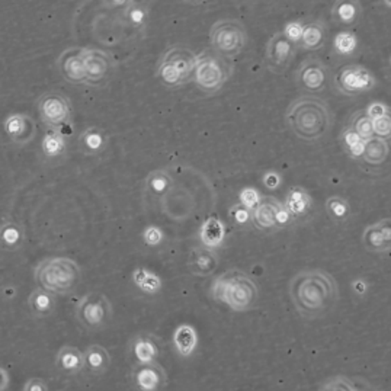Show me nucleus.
Here are the masks:
<instances>
[{"label": "nucleus", "mask_w": 391, "mask_h": 391, "mask_svg": "<svg viewBox=\"0 0 391 391\" xmlns=\"http://www.w3.org/2000/svg\"><path fill=\"white\" fill-rule=\"evenodd\" d=\"M338 284L322 269H306L294 275L289 282V297L297 311L306 318L326 314L338 301Z\"/></svg>", "instance_id": "1"}, {"label": "nucleus", "mask_w": 391, "mask_h": 391, "mask_svg": "<svg viewBox=\"0 0 391 391\" xmlns=\"http://www.w3.org/2000/svg\"><path fill=\"white\" fill-rule=\"evenodd\" d=\"M285 121L289 129L304 141L320 140L330 128V111L325 100L301 96L288 107Z\"/></svg>", "instance_id": "2"}, {"label": "nucleus", "mask_w": 391, "mask_h": 391, "mask_svg": "<svg viewBox=\"0 0 391 391\" xmlns=\"http://www.w3.org/2000/svg\"><path fill=\"white\" fill-rule=\"evenodd\" d=\"M212 297L224 302L231 310L248 311L256 304L259 289L248 273L231 269L214 281Z\"/></svg>", "instance_id": "3"}, {"label": "nucleus", "mask_w": 391, "mask_h": 391, "mask_svg": "<svg viewBox=\"0 0 391 391\" xmlns=\"http://www.w3.org/2000/svg\"><path fill=\"white\" fill-rule=\"evenodd\" d=\"M82 271L70 257H48L35 268V281L39 288L54 295H64L80 281Z\"/></svg>", "instance_id": "4"}, {"label": "nucleus", "mask_w": 391, "mask_h": 391, "mask_svg": "<svg viewBox=\"0 0 391 391\" xmlns=\"http://www.w3.org/2000/svg\"><path fill=\"white\" fill-rule=\"evenodd\" d=\"M195 60L197 55L192 50L185 46H173L158 62L156 76L166 88H181L194 76Z\"/></svg>", "instance_id": "5"}, {"label": "nucleus", "mask_w": 391, "mask_h": 391, "mask_svg": "<svg viewBox=\"0 0 391 391\" xmlns=\"http://www.w3.org/2000/svg\"><path fill=\"white\" fill-rule=\"evenodd\" d=\"M192 78L201 92L212 95L219 92L228 80L230 67L224 63L220 54L202 51L199 55H197Z\"/></svg>", "instance_id": "6"}, {"label": "nucleus", "mask_w": 391, "mask_h": 391, "mask_svg": "<svg viewBox=\"0 0 391 391\" xmlns=\"http://www.w3.org/2000/svg\"><path fill=\"white\" fill-rule=\"evenodd\" d=\"M210 39L217 54L233 59L243 51L248 41V33L240 21L223 19L212 25Z\"/></svg>", "instance_id": "7"}, {"label": "nucleus", "mask_w": 391, "mask_h": 391, "mask_svg": "<svg viewBox=\"0 0 391 391\" xmlns=\"http://www.w3.org/2000/svg\"><path fill=\"white\" fill-rule=\"evenodd\" d=\"M76 316L80 325L89 330L107 327L112 317V306L109 300L99 293L86 294L76 307Z\"/></svg>", "instance_id": "8"}, {"label": "nucleus", "mask_w": 391, "mask_h": 391, "mask_svg": "<svg viewBox=\"0 0 391 391\" xmlns=\"http://www.w3.org/2000/svg\"><path fill=\"white\" fill-rule=\"evenodd\" d=\"M38 112L44 124L59 129L62 133L63 128L70 122L71 117L69 99L59 92H48L42 95L38 100Z\"/></svg>", "instance_id": "9"}, {"label": "nucleus", "mask_w": 391, "mask_h": 391, "mask_svg": "<svg viewBox=\"0 0 391 391\" xmlns=\"http://www.w3.org/2000/svg\"><path fill=\"white\" fill-rule=\"evenodd\" d=\"M291 219V214L273 197H260L259 204L252 210V221L260 230L285 227Z\"/></svg>", "instance_id": "10"}, {"label": "nucleus", "mask_w": 391, "mask_h": 391, "mask_svg": "<svg viewBox=\"0 0 391 391\" xmlns=\"http://www.w3.org/2000/svg\"><path fill=\"white\" fill-rule=\"evenodd\" d=\"M335 84L345 95H358L372 89L375 79L368 69L359 64H347L336 73Z\"/></svg>", "instance_id": "11"}, {"label": "nucleus", "mask_w": 391, "mask_h": 391, "mask_svg": "<svg viewBox=\"0 0 391 391\" xmlns=\"http://www.w3.org/2000/svg\"><path fill=\"white\" fill-rule=\"evenodd\" d=\"M295 55V44L288 39L284 33H277L271 37L266 53H265V62L266 66L272 73L282 75L291 66Z\"/></svg>", "instance_id": "12"}, {"label": "nucleus", "mask_w": 391, "mask_h": 391, "mask_svg": "<svg viewBox=\"0 0 391 391\" xmlns=\"http://www.w3.org/2000/svg\"><path fill=\"white\" fill-rule=\"evenodd\" d=\"M326 67L317 59H307L302 62L297 71V83L302 91L317 93L326 88Z\"/></svg>", "instance_id": "13"}, {"label": "nucleus", "mask_w": 391, "mask_h": 391, "mask_svg": "<svg viewBox=\"0 0 391 391\" xmlns=\"http://www.w3.org/2000/svg\"><path fill=\"white\" fill-rule=\"evenodd\" d=\"M362 243L368 252L381 253L391 249V219H383L364 230Z\"/></svg>", "instance_id": "14"}, {"label": "nucleus", "mask_w": 391, "mask_h": 391, "mask_svg": "<svg viewBox=\"0 0 391 391\" xmlns=\"http://www.w3.org/2000/svg\"><path fill=\"white\" fill-rule=\"evenodd\" d=\"M82 59L86 71V83L102 82L111 70L109 55L100 50H82Z\"/></svg>", "instance_id": "15"}, {"label": "nucleus", "mask_w": 391, "mask_h": 391, "mask_svg": "<svg viewBox=\"0 0 391 391\" xmlns=\"http://www.w3.org/2000/svg\"><path fill=\"white\" fill-rule=\"evenodd\" d=\"M59 69L62 76L70 83H86V71L82 59V50L71 48L64 51L59 59Z\"/></svg>", "instance_id": "16"}, {"label": "nucleus", "mask_w": 391, "mask_h": 391, "mask_svg": "<svg viewBox=\"0 0 391 391\" xmlns=\"http://www.w3.org/2000/svg\"><path fill=\"white\" fill-rule=\"evenodd\" d=\"M166 374L161 365L140 364L134 371V383L143 391H156L166 385Z\"/></svg>", "instance_id": "17"}, {"label": "nucleus", "mask_w": 391, "mask_h": 391, "mask_svg": "<svg viewBox=\"0 0 391 391\" xmlns=\"http://www.w3.org/2000/svg\"><path fill=\"white\" fill-rule=\"evenodd\" d=\"M3 128L6 134L18 144H26L35 136L34 121L24 113H12L5 120Z\"/></svg>", "instance_id": "18"}, {"label": "nucleus", "mask_w": 391, "mask_h": 391, "mask_svg": "<svg viewBox=\"0 0 391 391\" xmlns=\"http://www.w3.org/2000/svg\"><path fill=\"white\" fill-rule=\"evenodd\" d=\"M220 259L210 248H195L190 255V269L198 277H208L219 268Z\"/></svg>", "instance_id": "19"}, {"label": "nucleus", "mask_w": 391, "mask_h": 391, "mask_svg": "<svg viewBox=\"0 0 391 391\" xmlns=\"http://www.w3.org/2000/svg\"><path fill=\"white\" fill-rule=\"evenodd\" d=\"M390 156L388 141L381 137H371L365 141L364 153L361 156V162L370 167L383 166Z\"/></svg>", "instance_id": "20"}, {"label": "nucleus", "mask_w": 391, "mask_h": 391, "mask_svg": "<svg viewBox=\"0 0 391 391\" xmlns=\"http://www.w3.org/2000/svg\"><path fill=\"white\" fill-rule=\"evenodd\" d=\"M55 365L67 375H76L84 370V354L76 346H63L55 356Z\"/></svg>", "instance_id": "21"}, {"label": "nucleus", "mask_w": 391, "mask_h": 391, "mask_svg": "<svg viewBox=\"0 0 391 391\" xmlns=\"http://www.w3.org/2000/svg\"><path fill=\"white\" fill-rule=\"evenodd\" d=\"M362 17V6L359 0H336L331 8V18L335 22L352 26Z\"/></svg>", "instance_id": "22"}, {"label": "nucleus", "mask_w": 391, "mask_h": 391, "mask_svg": "<svg viewBox=\"0 0 391 391\" xmlns=\"http://www.w3.org/2000/svg\"><path fill=\"white\" fill-rule=\"evenodd\" d=\"M84 354V368L93 375H102L111 367V355L107 347L100 345H91L86 347Z\"/></svg>", "instance_id": "23"}, {"label": "nucleus", "mask_w": 391, "mask_h": 391, "mask_svg": "<svg viewBox=\"0 0 391 391\" xmlns=\"http://www.w3.org/2000/svg\"><path fill=\"white\" fill-rule=\"evenodd\" d=\"M226 237V228L224 224L215 219V217H210L208 220L204 221V224L199 228V239L201 243L206 246V248L214 249L221 246Z\"/></svg>", "instance_id": "24"}, {"label": "nucleus", "mask_w": 391, "mask_h": 391, "mask_svg": "<svg viewBox=\"0 0 391 391\" xmlns=\"http://www.w3.org/2000/svg\"><path fill=\"white\" fill-rule=\"evenodd\" d=\"M133 352L138 364H153L161 355L157 340L150 335L137 336L133 343Z\"/></svg>", "instance_id": "25"}, {"label": "nucleus", "mask_w": 391, "mask_h": 391, "mask_svg": "<svg viewBox=\"0 0 391 391\" xmlns=\"http://www.w3.org/2000/svg\"><path fill=\"white\" fill-rule=\"evenodd\" d=\"M28 306L35 317H48L55 310V298L54 294L46 291V289L38 288L28 297Z\"/></svg>", "instance_id": "26"}, {"label": "nucleus", "mask_w": 391, "mask_h": 391, "mask_svg": "<svg viewBox=\"0 0 391 391\" xmlns=\"http://www.w3.org/2000/svg\"><path fill=\"white\" fill-rule=\"evenodd\" d=\"M311 197L306 190L300 186H294L287 194L285 210L291 214V217H301L311 210Z\"/></svg>", "instance_id": "27"}, {"label": "nucleus", "mask_w": 391, "mask_h": 391, "mask_svg": "<svg viewBox=\"0 0 391 391\" xmlns=\"http://www.w3.org/2000/svg\"><path fill=\"white\" fill-rule=\"evenodd\" d=\"M173 345H175L179 355L182 356L192 355L198 345L197 330L190 325H182L176 327L175 333H173Z\"/></svg>", "instance_id": "28"}, {"label": "nucleus", "mask_w": 391, "mask_h": 391, "mask_svg": "<svg viewBox=\"0 0 391 391\" xmlns=\"http://www.w3.org/2000/svg\"><path fill=\"white\" fill-rule=\"evenodd\" d=\"M326 42V28L320 22H310L302 26L300 44L306 50H320Z\"/></svg>", "instance_id": "29"}, {"label": "nucleus", "mask_w": 391, "mask_h": 391, "mask_svg": "<svg viewBox=\"0 0 391 391\" xmlns=\"http://www.w3.org/2000/svg\"><path fill=\"white\" fill-rule=\"evenodd\" d=\"M25 239L22 226L15 221H5L0 224V248L6 251L19 249Z\"/></svg>", "instance_id": "30"}, {"label": "nucleus", "mask_w": 391, "mask_h": 391, "mask_svg": "<svg viewBox=\"0 0 391 391\" xmlns=\"http://www.w3.org/2000/svg\"><path fill=\"white\" fill-rule=\"evenodd\" d=\"M107 143H108L107 134L98 127L86 128L80 136V147L84 153L89 154H98L100 152H104L107 147Z\"/></svg>", "instance_id": "31"}, {"label": "nucleus", "mask_w": 391, "mask_h": 391, "mask_svg": "<svg viewBox=\"0 0 391 391\" xmlns=\"http://www.w3.org/2000/svg\"><path fill=\"white\" fill-rule=\"evenodd\" d=\"M133 281L146 294H156L162 289V278L147 268H137L133 272Z\"/></svg>", "instance_id": "32"}, {"label": "nucleus", "mask_w": 391, "mask_h": 391, "mask_svg": "<svg viewBox=\"0 0 391 391\" xmlns=\"http://www.w3.org/2000/svg\"><path fill=\"white\" fill-rule=\"evenodd\" d=\"M41 149H42V153H44L47 157H59L64 154L67 149V144H66L63 133L59 131V129L48 127L44 137H42Z\"/></svg>", "instance_id": "33"}, {"label": "nucleus", "mask_w": 391, "mask_h": 391, "mask_svg": "<svg viewBox=\"0 0 391 391\" xmlns=\"http://www.w3.org/2000/svg\"><path fill=\"white\" fill-rule=\"evenodd\" d=\"M146 186L149 192H152L154 197H163L166 192H169L173 186V178L170 173L165 169H157L149 173L146 179Z\"/></svg>", "instance_id": "34"}, {"label": "nucleus", "mask_w": 391, "mask_h": 391, "mask_svg": "<svg viewBox=\"0 0 391 391\" xmlns=\"http://www.w3.org/2000/svg\"><path fill=\"white\" fill-rule=\"evenodd\" d=\"M340 144L343 150L354 158H361L365 149V140L355 133L352 127H346L340 134Z\"/></svg>", "instance_id": "35"}, {"label": "nucleus", "mask_w": 391, "mask_h": 391, "mask_svg": "<svg viewBox=\"0 0 391 391\" xmlns=\"http://www.w3.org/2000/svg\"><path fill=\"white\" fill-rule=\"evenodd\" d=\"M124 19L129 26L140 30L149 22V9L140 3H131L124 9Z\"/></svg>", "instance_id": "36"}, {"label": "nucleus", "mask_w": 391, "mask_h": 391, "mask_svg": "<svg viewBox=\"0 0 391 391\" xmlns=\"http://www.w3.org/2000/svg\"><path fill=\"white\" fill-rule=\"evenodd\" d=\"M326 210L327 214L335 221H345L347 217L351 215V206L345 198L342 197H330L326 201Z\"/></svg>", "instance_id": "37"}, {"label": "nucleus", "mask_w": 391, "mask_h": 391, "mask_svg": "<svg viewBox=\"0 0 391 391\" xmlns=\"http://www.w3.org/2000/svg\"><path fill=\"white\" fill-rule=\"evenodd\" d=\"M351 127L355 129V133L359 134V137L364 138L365 141L374 137V129H372V122L367 109L356 111L352 115L351 120Z\"/></svg>", "instance_id": "38"}, {"label": "nucleus", "mask_w": 391, "mask_h": 391, "mask_svg": "<svg viewBox=\"0 0 391 391\" xmlns=\"http://www.w3.org/2000/svg\"><path fill=\"white\" fill-rule=\"evenodd\" d=\"M374 134L381 138H391V108L387 107L384 112L371 118Z\"/></svg>", "instance_id": "39"}, {"label": "nucleus", "mask_w": 391, "mask_h": 391, "mask_svg": "<svg viewBox=\"0 0 391 391\" xmlns=\"http://www.w3.org/2000/svg\"><path fill=\"white\" fill-rule=\"evenodd\" d=\"M358 47V38L351 31H342L335 38V50L342 55L352 54Z\"/></svg>", "instance_id": "40"}, {"label": "nucleus", "mask_w": 391, "mask_h": 391, "mask_svg": "<svg viewBox=\"0 0 391 391\" xmlns=\"http://www.w3.org/2000/svg\"><path fill=\"white\" fill-rule=\"evenodd\" d=\"M361 387L355 385V381L347 379L345 375H338L333 376V379H329L327 381L323 383V385L320 387V390H327V391H335V390H343V391H356Z\"/></svg>", "instance_id": "41"}, {"label": "nucleus", "mask_w": 391, "mask_h": 391, "mask_svg": "<svg viewBox=\"0 0 391 391\" xmlns=\"http://www.w3.org/2000/svg\"><path fill=\"white\" fill-rule=\"evenodd\" d=\"M230 217L237 224H246L248 221H252V210H249L240 202V204H236L230 208Z\"/></svg>", "instance_id": "42"}, {"label": "nucleus", "mask_w": 391, "mask_h": 391, "mask_svg": "<svg viewBox=\"0 0 391 391\" xmlns=\"http://www.w3.org/2000/svg\"><path fill=\"white\" fill-rule=\"evenodd\" d=\"M143 240L147 246H158L163 240V231L162 228H158L157 226H149L146 230L143 231Z\"/></svg>", "instance_id": "43"}, {"label": "nucleus", "mask_w": 391, "mask_h": 391, "mask_svg": "<svg viewBox=\"0 0 391 391\" xmlns=\"http://www.w3.org/2000/svg\"><path fill=\"white\" fill-rule=\"evenodd\" d=\"M259 201H260V195L257 194V191L252 190V188H246V190L240 192V202L249 210H253L259 204Z\"/></svg>", "instance_id": "44"}, {"label": "nucleus", "mask_w": 391, "mask_h": 391, "mask_svg": "<svg viewBox=\"0 0 391 391\" xmlns=\"http://www.w3.org/2000/svg\"><path fill=\"white\" fill-rule=\"evenodd\" d=\"M302 24L298 22V21H294V22H288L287 26H285V30H284V34L287 35L288 39H291L294 44L295 42H300V38H301V33H302Z\"/></svg>", "instance_id": "45"}, {"label": "nucleus", "mask_w": 391, "mask_h": 391, "mask_svg": "<svg viewBox=\"0 0 391 391\" xmlns=\"http://www.w3.org/2000/svg\"><path fill=\"white\" fill-rule=\"evenodd\" d=\"M24 391H47L48 385L47 381L41 380V379H31L28 380L22 388Z\"/></svg>", "instance_id": "46"}, {"label": "nucleus", "mask_w": 391, "mask_h": 391, "mask_svg": "<svg viewBox=\"0 0 391 391\" xmlns=\"http://www.w3.org/2000/svg\"><path fill=\"white\" fill-rule=\"evenodd\" d=\"M102 3L108 8H113V9H125L131 3H134V0H102Z\"/></svg>", "instance_id": "47"}, {"label": "nucleus", "mask_w": 391, "mask_h": 391, "mask_svg": "<svg viewBox=\"0 0 391 391\" xmlns=\"http://www.w3.org/2000/svg\"><path fill=\"white\" fill-rule=\"evenodd\" d=\"M10 384V376H9V372L0 367V391H3L9 387Z\"/></svg>", "instance_id": "48"}, {"label": "nucleus", "mask_w": 391, "mask_h": 391, "mask_svg": "<svg viewBox=\"0 0 391 391\" xmlns=\"http://www.w3.org/2000/svg\"><path fill=\"white\" fill-rule=\"evenodd\" d=\"M264 182H265V185H266L268 188H271V190H273V188L278 186L280 178H278L277 175H275V173H268V175H266L265 179H264Z\"/></svg>", "instance_id": "49"}, {"label": "nucleus", "mask_w": 391, "mask_h": 391, "mask_svg": "<svg viewBox=\"0 0 391 391\" xmlns=\"http://www.w3.org/2000/svg\"><path fill=\"white\" fill-rule=\"evenodd\" d=\"M186 2H190V3H199V2H202V0H186Z\"/></svg>", "instance_id": "50"}, {"label": "nucleus", "mask_w": 391, "mask_h": 391, "mask_svg": "<svg viewBox=\"0 0 391 391\" xmlns=\"http://www.w3.org/2000/svg\"><path fill=\"white\" fill-rule=\"evenodd\" d=\"M384 3H385L387 6H390V8H391V0H384Z\"/></svg>", "instance_id": "51"}, {"label": "nucleus", "mask_w": 391, "mask_h": 391, "mask_svg": "<svg viewBox=\"0 0 391 391\" xmlns=\"http://www.w3.org/2000/svg\"><path fill=\"white\" fill-rule=\"evenodd\" d=\"M390 63H391V60H390Z\"/></svg>", "instance_id": "52"}]
</instances>
